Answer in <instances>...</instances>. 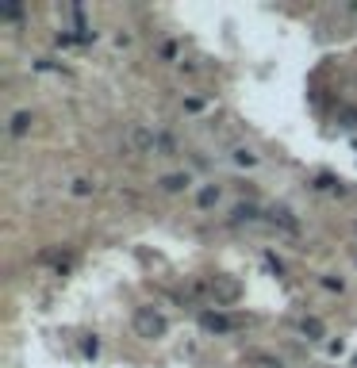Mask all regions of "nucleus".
<instances>
[{
    "label": "nucleus",
    "instance_id": "9",
    "mask_svg": "<svg viewBox=\"0 0 357 368\" xmlns=\"http://www.w3.org/2000/svg\"><path fill=\"white\" fill-rule=\"evenodd\" d=\"M254 219H258V211H254L250 204H238V207H234V222H254Z\"/></svg>",
    "mask_w": 357,
    "mask_h": 368
},
{
    "label": "nucleus",
    "instance_id": "7",
    "mask_svg": "<svg viewBox=\"0 0 357 368\" xmlns=\"http://www.w3.org/2000/svg\"><path fill=\"white\" fill-rule=\"evenodd\" d=\"M196 204H200V207H216V204H219V189H216V184H208V189H200Z\"/></svg>",
    "mask_w": 357,
    "mask_h": 368
},
{
    "label": "nucleus",
    "instance_id": "1",
    "mask_svg": "<svg viewBox=\"0 0 357 368\" xmlns=\"http://www.w3.org/2000/svg\"><path fill=\"white\" fill-rule=\"evenodd\" d=\"M166 330H169V322L162 311H154V307H139L134 311V334L139 338H162Z\"/></svg>",
    "mask_w": 357,
    "mask_h": 368
},
{
    "label": "nucleus",
    "instance_id": "2",
    "mask_svg": "<svg viewBox=\"0 0 357 368\" xmlns=\"http://www.w3.org/2000/svg\"><path fill=\"white\" fill-rule=\"evenodd\" d=\"M211 295H216V303H234L242 295V284L234 277H227V272H219V277H211Z\"/></svg>",
    "mask_w": 357,
    "mask_h": 368
},
{
    "label": "nucleus",
    "instance_id": "5",
    "mask_svg": "<svg viewBox=\"0 0 357 368\" xmlns=\"http://www.w3.org/2000/svg\"><path fill=\"white\" fill-rule=\"evenodd\" d=\"M299 334L308 338V342H319V338H323V322H319V319H304V322H299Z\"/></svg>",
    "mask_w": 357,
    "mask_h": 368
},
{
    "label": "nucleus",
    "instance_id": "10",
    "mask_svg": "<svg viewBox=\"0 0 357 368\" xmlns=\"http://www.w3.org/2000/svg\"><path fill=\"white\" fill-rule=\"evenodd\" d=\"M131 139H134V146H139V150H150V146H154V142H158V139H154V134H150V131H134Z\"/></svg>",
    "mask_w": 357,
    "mask_h": 368
},
{
    "label": "nucleus",
    "instance_id": "15",
    "mask_svg": "<svg viewBox=\"0 0 357 368\" xmlns=\"http://www.w3.org/2000/svg\"><path fill=\"white\" fill-rule=\"evenodd\" d=\"M265 265H269V269H273V272H284L281 257H273V254H265Z\"/></svg>",
    "mask_w": 357,
    "mask_h": 368
},
{
    "label": "nucleus",
    "instance_id": "12",
    "mask_svg": "<svg viewBox=\"0 0 357 368\" xmlns=\"http://www.w3.org/2000/svg\"><path fill=\"white\" fill-rule=\"evenodd\" d=\"M73 192H77V196H89L92 184H89V180H73Z\"/></svg>",
    "mask_w": 357,
    "mask_h": 368
},
{
    "label": "nucleus",
    "instance_id": "6",
    "mask_svg": "<svg viewBox=\"0 0 357 368\" xmlns=\"http://www.w3.org/2000/svg\"><path fill=\"white\" fill-rule=\"evenodd\" d=\"M162 189H166V192H181V189H189V177H184V173H169V177H162Z\"/></svg>",
    "mask_w": 357,
    "mask_h": 368
},
{
    "label": "nucleus",
    "instance_id": "3",
    "mask_svg": "<svg viewBox=\"0 0 357 368\" xmlns=\"http://www.w3.org/2000/svg\"><path fill=\"white\" fill-rule=\"evenodd\" d=\"M200 326L208 330V334H227L234 322L227 319V315H219V311H204V315H200Z\"/></svg>",
    "mask_w": 357,
    "mask_h": 368
},
{
    "label": "nucleus",
    "instance_id": "11",
    "mask_svg": "<svg viewBox=\"0 0 357 368\" xmlns=\"http://www.w3.org/2000/svg\"><path fill=\"white\" fill-rule=\"evenodd\" d=\"M250 365H254V368H281V360H277V357H265V353H258V357L250 360Z\"/></svg>",
    "mask_w": 357,
    "mask_h": 368
},
{
    "label": "nucleus",
    "instance_id": "8",
    "mask_svg": "<svg viewBox=\"0 0 357 368\" xmlns=\"http://www.w3.org/2000/svg\"><path fill=\"white\" fill-rule=\"evenodd\" d=\"M31 112H16V119H12V134H27V127H31Z\"/></svg>",
    "mask_w": 357,
    "mask_h": 368
},
{
    "label": "nucleus",
    "instance_id": "16",
    "mask_svg": "<svg viewBox=\"0 0 357 368\" xmlns=\"http://www.w3.org/2000/svg\"><path fill=\"white\" fill-rule=\"evenodd\" d=\"M234 157H238V165H254V154H250V150H238Z\"/></svg>",
    "mask_w": 357,
    "mask_h": 368
},
{
    "label": "nucleus",
    "instance_id": "17",
    "mask_svg": "<svg viewBox=\"0 0 357 368\" xmlns=\"http://www.w3.org/2000/svg\"><path fill=\"white\" fill-rule=\"evenodd\" d=\"M323 284L331 288V292H342V280H334V277H323Z\"/></svg>",
    "mask_w": 357,
    "mask_h": 368
},
{
    "label": "nucleus",
    "instance_id": "14",
    "mask_svg": "<svg viewBox=\"0 0 357 368\" xmlns=\"http://www.w3.org/2000/svg\"><path fill=\"white\" fill-rule=\"evenodd\" d=\"M24 16V8H19V4H8V8H4V19H19Z\"/></svg>",
    "mask_w": 357,
    "mask_h": 368
},
{
    "label": "nucleus",
    "instance_id": "13",
    "mask_svg": "<svg viewBox=\"0 0 357 368\" xmlns=\"http://www.w3.org/2000/svg\"><path fill=\"white\" fill-rule=\"evenodd\" d=\"M96 353H100V342H96V338H89V342H85V357H96Z\"/></svg>",
    "mask_w": 357,
    "mask_h": 368
},
{
    "label": "nucleus",
    "instance_id": "4",
    "mask_svg": "<svg viewBox=\"0 0 357 368\" xmlns=\"http://www.w3.org/2000/svg\"><path fill=\"white\" fill-rule=\"evenodd\" d=\"M269 219H273L277 227H284L288 234H299V222H296V215H292L284 204H273V207H269Z\"/></svg>",
    "mask_w": 357,
    "mask_h": 368
}]
</instances>
